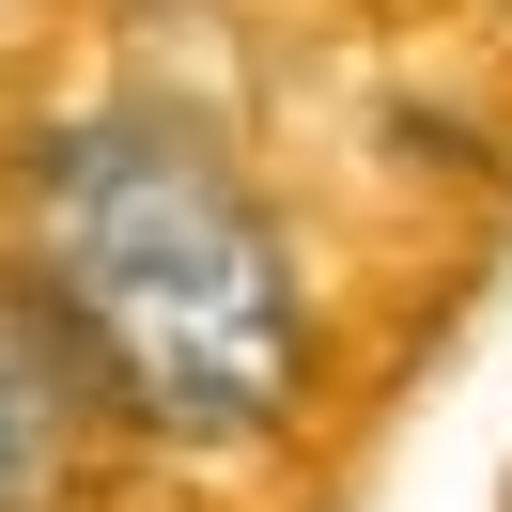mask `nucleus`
Here are the masks:
<instances>
[{"mask_svg": "<svg viewBox=\"0 0 512 512\" xmlns=\"http://www.w3.org/2000/svg\"><path fill=\"white\" fill-rule=\"evenodd\" d=\"M16 264L78 326L109 419L171 450H264L311 404V295L264 187L171 109H78L16 156Z\"/></svg>", "mask_w": 512, "mask_h": 512, "instance_id": "f257e3e1", "label": "nucleus"}, {"mask_svg": "<svg viewBox=\"0 0 512 512\" xmlns=\"http://www.w3.org/2000/svg\"><path fill=\"white\" fill-rule=\"evenodd\" d=\"M109 450V388L78 357V326L47 311V280L0 249V512H78Z\"/></svg>", "mask_w": 512, "mask_h": 512, "instance_id": "f03ea898", "label": "nucleus"}]
</instances>
